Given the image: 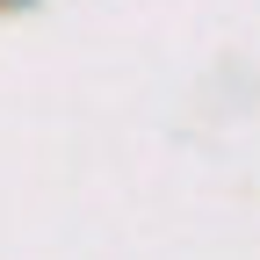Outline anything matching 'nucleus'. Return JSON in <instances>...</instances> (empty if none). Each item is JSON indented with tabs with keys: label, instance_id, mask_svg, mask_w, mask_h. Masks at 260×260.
<instances>
[{
	"label": "nucleus",
	"instance_id": "obj_1",
	"mask_svg": "<svg viewBox=\"0 0 260 260\" xmlns=\"http://www.w3.org/2000/svg\"><path fill=\"white\" fill-rule=\"evenodd\" d=\"M0 8H22V0H0Z\"/></svg>",
	"mask_w": 260,
	"mask_h": 260
}]
</instances>
